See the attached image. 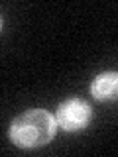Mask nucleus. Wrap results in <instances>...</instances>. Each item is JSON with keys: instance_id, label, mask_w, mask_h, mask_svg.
<instances>
[{"instance_id": "obj_2", "label": "nucleus", "mask_w": 118, "mask_h": 157, "mask_svg": "<svg viewBox=\"0 0 118 157\" xmlns=\"http://www.w3.org/2000/svg\"><path fill=\"white\" fill-rule=\"evenodd\" d=\"M91 104L81 98H69L57 108V124L67 132L85 128L91 122Z\"/></svg>"}, {"instance_id": "obj_1", "label": "nucleus", "mask_w": 118, "mask_h": 157, "mask_svg": "<svg viewBox=\"0 0 118 157\" xmlns=\"http://www.w3.org/2000/svg\"><path fill=\"white\" fill-rule=\"evenodd\" d=\"M53 136H55V118L41 108L26 110L10 126V140L24 149L45 145L47 141H51Z\"/></svg>"}, {"instance_id": "obj_3", "label": "nucleus", "mask_w": 118, "mask_h": 157, "mask_svg": "<svg viewBox=\"0 0 118 157\" xmlns=\"http://www.w3.org/2000/svg\"><path fill=\"white\" fill-rule=\"evenodd\" d=\"M91 94L102 102L118 98V73H100L91 85Z\"/></svg>"}]
</instances>
